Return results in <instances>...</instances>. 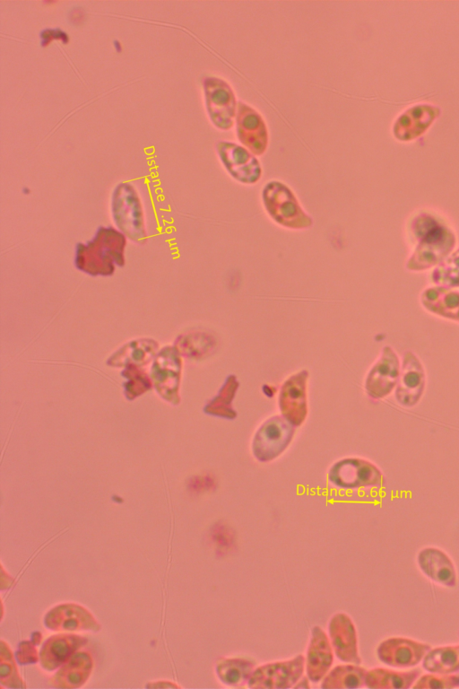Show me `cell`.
Returning <instances> with one entry per match:
<instances>
[{
    "label": "cell",
    "instance_id": "obj_1",
    "mask_svg": "<svg viewBox=\"0 0 459 689\" xmlns=\"http://www.w3.org/2000/svg\"><path fill=\"white\" fill-rule=\"evenodd\" d=\"M409 236L415 244L406 262L411 271L437 266L453 251L456 238L453 229L439 216L420 212L409 223Z\"/></svg>",
    "mask_w": 459,
    "mask_h": 689
},
{
    "label": "cell",
    "instance_id": "obj_18",
    "mask_svg": "<svg viewBox=\"0 0 459 689\" xmlns=\"http://www.w3.org/2000/svg\"><path fill=\"white\" fill-rule=\"evenodd\" d=\"M418 563L422 572L433 581L451 588L456 585L455 565L442 550L434 547L422 549L418 554Z\"/></svg>",
    "mask_w": 459,
    "mask_h": 689
},
{
    "label": "cell",
    "instance_id": "obj_11",
    "mask_svg": "<svg viewBox=\"0 0 459 689\" xmlns=\"http://www.w3.org/2000/svg\"><path fill=\"white\" fill-rule=\"evenodd\" d=\"M308 372L302 370L289 377L279 394L281 415L293 426H299L307 414V382Z\"/></svg>",
    "mask_w": 459,
    "mask_h": 689
},
{
    "label": "cell",
    "instance_id": "obj_32",
    "mask_svg": "<svg viewBox=\"0 0 459 689\" xmlns=\"http://www.w3.org/2000/svg\"><path fill=\"white\" fill-rule=\"evenodd\" d=\"M459 686V676L446 674L422 676L413 688H453Z\"/></svg>",
    "mask_w": 459,
    "mask_h": 689
},
{
    "label": "cell",
    "instance_id": "obj_3",
    "mask_svg": "<svg viewBox=\"0 0 459 689\" xmlns=\"http://www.w3.org/2000/svg\"><path fill=\"white\" fill-rule=\"evenodd\" d=\"M262 202L268 216L279 226L301 231L312 226V217L303 209L292 190L284 183L273 180L262 190Z\"/></svg>",
    "mask_w": 459,
    "mask_h": 689
},
{
    "label": "cell",
    "instance_id": "obj_16",
    "mask_svg": "<svg viewBox=\"0 0 459 689\" xmlns=\"http://www.w3.org/2000/svg\"><path fill=\"white\" fill-rule=\"evenodd\" d=\"M333 661L331 642L322 628L315 626L311 631L306 658V673L314 683L321 681L329 671Z\"/></svg>",
    "mask_w": 459,
    "mask_h": 689
},
{
    "label": "cell",
    "instance_id": "obj_8",
    "mask_svg": "<svg viewBox=\"0 0 459 689\" xmlns=\"http://www.w3.org/2000/svg\"><path fill=\"white\" fill-rule=\"evenodd\" d=\"M206 107L212 124L219 129L229 130L233 126L237 102L228 83L217 77L204 80Z\"/></svg>",
    "mask_w": 459,
    "mask_h": 689
},
{
    "label": "cell",
    "instance_id": "obj_28",
    "mask_svg": "<svg viewBox=\"0 0 459 689\" xmlns=\"http://www.w3.org/2000/svg\"><path fill=\"white\" fill-rule=\"evenodd\" d=\"M158 344L152 339H140L130 342L117 351L110 358L109 363L119 364L128 362L145 363L156 353Z\"/></svg>",
    "mask_w": 459,
    "mask_h": 689
},
{
    "label": "cell",
    "instance_id": "obj_15",
    "mask_svg": "<svg viewBox=\"0 0 459 689\" xmlns=\"http://www.w3.org/2000/svg\"><path fill=\"white\" fill-rule=\"evenodd\" d=\"M328 631L336 657L342 662L359 664L356 628L350 616L335 614L330 620Z\"/></svg>",
    "mask_w": 459,
    "mask_h": 689
},
{
    "label": "cell",
    "instance_id": "obj_4",
    "mask_svg": "<svg viewBox=\"0 0 459 689\" xmlns=\"http://www.w3.org/2000/svg\"><path fill=\"white\" fill-rule=\"evenodd\" d=\"M111 214L117 229L134 243L147 240L144 214L135 189L128 183L119 184L114 190Z\"/></svg>",
    "mask_w": 459,
    "mask_h": 689
},
{
    "label": "cell",
    "instance_id": "obj_21",
    "mask_svg": "<svg viewBox=\"0 0 459 689\" xmlns=\"http://www.w3.org/2000/svg\"><path fill=\"white\" fill-rule=\"evenodd\" d=\"M92 664V658L88 653L75 652L53 677V685L61 688L81 686L89 677Z\"/></svg>",
    "mask_w": 459,
    "mask_h": 689
},
{
    "label": "cell",
    "instance_id": "obj_33",
    "mask_svg": "<svg viewBox=\"0 0 459 689\" xmlns=\"http://www.w3.org/2000/svg\"><path fill=\"white\" fill-rule=\"evenodd\" d=\"M17 658L22 664L37 661V651L34 646L28 641L22 642L17 652Z\"/></svg>",
    "mask_w": 459,
    "mask_h": 689
},
{
    "label": "cell",
    "instance_id": "obj_7",
    "mask_svg": "<svg viewBox=\"0 0 459 689\" xmlns=\"http://www.w3.org/2000/svg\"><path fill=\"white\" fill-rule=\"evenodd\" d=\"M305 669V658L302 655L287 659L262 665L254 669L248 686L251 688L283 689L293 687L302 676Z\"/></svg>",
    "mask_w": 459,
    "mask_h": 689
},
{
    "label": "cell",
    "instance_id": "obj_6",
    "mask_svg": "<svg viewBox=\"0 0 459 689\" xmlns=\"http://www.w3.org/2000/svg\"><path fill=\"white\" fill-rule=\"evenodd\" d=\"M328 480L342 489H357L379 486L384 478L381 471L373 463L358 458L339 460L332 466Z\"/></svg>",
    "mask_w": 459,
    "mask_h": 689
},
{
    "label": "cell",
    "instance_id": "obj_2",
    "mask_svg": "<svg viewBox=\"0 0 459 689\" xmlns=\"http://www.w3.org/2000/svg\"><path fill=\"white\" fill-rule=\"evenodd\" d=\"M126 237L117 229L100 227L94 237L75 247V267L91 276H110L125 265Z\"/></svg>",
    "mask_w": 459,
    "mask_h": 689
},
{
    "label": "cell",
    "instance_id": "obj_13",
    "mask_svg": "<svg viewBox=\"0 0 459 689\" xmlns=\"http://www.w3.org/2000/svg\"><path fill=\"white\" fill-rule=\"evenodd\" d=\"M237 111V133L241 144L252 153L262 155L268 144V132L263 118L252 107L239 101Z\"/></svg>",
    "mask_w": 459,
    "mask_h": 689
},
{
    "label": "cell",
    "instance_id": "obj_10",
    "mask_svg": "<svg viewBox=\"0 0 459 689\" xmlns=\"http://www.w3.org/2000/svg\"><path fill=\"white\" fill-rule=\"evenodd\" d=\"M400 370L397 354L390 346H385L366 378L367 394L374 399L389 395L398 382Z\"/></svg>",
    "mask_w": 459,
    "mask_h": 689
},
{
    "label": "cell",
    "instance_id": "obj_5",
    "mask_svg": "<svg viewBox=\"0 0 459 689\" xmlns=\"http://www.w3.org/2000/svg\"><path fill=\"white\" fill-rule=\"evenodd\" d=\"M294 426L282 415L267 419L256 431L252 441L255 458L261 462L273 460L289 446Z\"/></svg>",
    "mask_w": 459,
    "mask_h": 689
},
{
    "label": "cell",
    "instance_id": "obj_17",
    "mask_svg": "<svg viewBox=\"0 0 459 689\" xmlns=\"http://www.w3.org/2000/svg\"><path fill=\"white\" fill-rule=\"evenodd\" d=\"M46 626L58 631L99 630V624L83 607L75 604L60 605L46 615Z\"/></svg>",
    "mask_w": 459,
    "mask_h": 689
},
{
    "label": "cell",
    "instance_id": "obj_14",
    "mask_svg": "<svg viewBox=\"0 0 459 689\" xmlns=\"http://www.w3.org/2000/svg\"><path fill=\"white\" fill-rule=\"evenodd\" d=\"M424 387V369L418 357L408 351L403 358L395 397L401 405L412 406L421 397Z\"/></svg>",
    "mask_w": 459,
    "mask_h": 689
},
{
    "label": "cell",
    "instance_id": "obj_27",
    "mask_svg": "<svg viewBox=\"0 0 459 689\" xmlns=\"http://www.w3.org/2000/svg\"><path fill=\"white\" fill-rule=\"evenodd\" d=\"M367 670L356 664L340 665L324 678L322 688H358L365 685Z\"/></svg>",
    "mask_w": 459,
    "mask_h": 689
},
{
    "label": "cell",
    "instance_id": "obj_30",
    "mask_svg": "<svg viewBox=\"0 0 459 689\" xmlns=\"http://www.w3.org/2000/svg\"><path fill=\"white\" fill-rule=\"evenodd\" d=\"M431 281L437 286L450 289L459 287V248L435 266Z\"/></svg>",
    "mask_w": 459,
    "mask_h": 689
},
{
    "label": "cell",
    "instance_id": "obj_23",
    "mask_svg": "<svg viewBox=\"0 0 459 689\" xmlns=\"http://www.w3.org/2000/svg\"><path fill=\"white\" fill-rule=\"evenodd\" d=\"M420 670L413 669L398 672L385 668H374L367 671L365 685L368 688H410L420 676Z\"/></svg>",
    "mask_w": 459,
    "mask_h": 689
},
{
    "label": "cell",
    "instance_id": "obj_36",
    "mask_svg": "<svg viewBox=\"0 0 459 689\" xmlns=\"http://www.w3.org/2000/svg\"><path fill=\"white\" fill-rule=\"evenodd\" d=\"M114 48L117 52H121L122 50V46L117 40L114 41Z\"/></svg>",
    "mask_w": 459,
    "mask_h": 689
},
{
    "label": "cell",
    "instance_id": "obj_9",
    "mask_svg": "<svg viewBox=\"0 0 459 689\" xmlns=\"http://www.w3.org/2000/svg\"><path fill=\"white\" fill-rule=\"evenodd\" d=\"M216 149L225 169L234 179L244 184H254L260 179V163L245 148L234 143L220 141Z\"/></svg>",
    "mask_w": 459,
    "mask_h": 689
},
{
    "label": "cell",
    "instance_id": "obj_31",
    "mask_svg": "<svg viewBox=\"0 0 459 689\" xmlns=\"http://www.w3.org/2000/svg\"><path fill=\"white\" fill-rule=\"evenodd\" d=\"M1 681L10 686H20L21 683L13 655L4 641L1 646Z\"/></svg>",
    "mask_w": 459,
    "mask_h": 689
},
{
    "label": "cell",
    "instance_id": "obj_37",
    "mask_svg": "<svg viewBox=\"0 0 459 689\" xmlns=\"http://www.w3.org/2000/svg\"><path fill=\"white\" fill-rule=\"evenodd\" d=\"M22 192H23L25 195H28V194L30 193V189H29V188H24L22 189Z\"/></svg>",
    "mask_w": 459,
    "mask_h": 689
},
{
    "label": "cell",
    "instance_id": "obj_12",
    "mask_svg": "<svg viewBox=\"0 0 459 689\" xmlns=\"http://www.w3.org/2000/svg\"><path fill=\"white\" fill-rule=\"evenodd\" d=\"M431 650L430 645L403 637L383 641L377 649L378 659L394 667H409L419 664Z\"/></svg>",
    "mask_w": 459,
    "mask_h": 689
},
{
    "label": "cell",
    "instance_id": "obj_25",
    "mask_svg": "<svg viewBox=\"0 0 459 689\" xmlns=\"http://www.w3.org/2000/svg\"><path fill=\"white\" fill-rule=\"evenodd\" d=\"M239 382L236 376L229 375L218 394L204 406V411L216 417L232 420L237 416L232 403L238 389Z\"/></svg>",
    "mask_w": 459,
    "mask_h": 689
},
{
    "label": "cell",
    "instance_id": "obj_22",
    "mask_svg": "<svg viewBox=\"0 0 459 689\" xmlns=\"http://www.w3.org/2000/svg\"><path fill=\"white\" fill-rule=\"evenodd\" d=\"M180 353L176 347L167 346L163 348L152 365V375L157 387L160 388L165 380H169L172 396H177L178 386L181 371Z\"/></svg>",
    "mask_w": 459,
    "mask_h": 689
},
{
    "label": "cell",
    "instance_id": "obj_35",
    "mask_svg": "<svg viewBox=\"0 0 459 689\" xmlns=\"http://www.w3.org/2000/svg\"><path fill=\"white\" fill-rule=\"evenodd\" d=\"M262 391H263V393H264V395L265 397H274L277 389H276L275 387H273L272 385L264 384V385L262 386Z\"/></svg>",
    "mask_w": 459,
    "mask_h": 689
},
{
    "label": "cell",
    "instance_id": "obj_19",
    "mask_svg": "<svg viewBox=\"0 0 459 689\" xmlns=\"http://www.w3.org/2000/svg\"><path fill=\"white\" fill-rule=\"evenodd\" d=\"M85 643V638L74 634H60L49 638L41 649L42 667L48 670L58 667Z\"/></svg>",
    "mask_w": 459,
    "mask_h": 689
},
{
    "label": "cell",
    "instance_id": "obj_24",
    "mask_svg": "<svg viewBox=\"0 0 459 689\" xmlns=\"http://www.w3.org/2000/svg\"><path fill=\"white\" fill-rule=\"evenodd\" d=\"M255 664L241 658H222L216 664L219 679L227 685L240 686L248 683Z\"/></svg>",
    "mask_w": 459,
    "mask_h": 689
},
{
    "label": "cell",
    "instance_id": "obj_34",
    "mask_svg": "<svg viewBox=\"0 0 459 689\" xmlns=\"http://www.w3.org/2000/svg\"><path fill=\"white\" fill-rule=\"evenodd\" d=\"M40 38L42 46L50 43L53 39H60L63 43L68 41L67 34L60 30H46L41 32Z\"/></svg>",
    "mask_w": 459,
    "mask_h": 689
},
{
    "label": "cell",
    "instance_id": "obj_29",
    "mask_svg": "<svg viewBox=\"0 0 459 689\" xmlns=\"http://www.w3.org/2000/svg\"><path fill=\"white\" fill-rule=\"evenodd\" d=\"M214 337L205 332H192L179 336L176 348L178 353L187 357H200L215 346Z\"/></svg>",
    "mask_w": 459,
    "mask_h": 689
},
{
    "label": "cell",
    "instance_id": "obj_26",
    "mask_svg": "<svg viewBox=\"0 0 459 689\" xmlns=\"http://www.w3.org/2000/svg\"><path fill=\"white\" fill-rule=\"evenodd\" d=\"M422 667L430 673L450 674L459 670V644L430 650L423 658Z\"/></svg>",
    "mask_w": 459,
    "mask_h": 689
},
{
    "label": "cell",
    "instance_id": "obj_20",
    "mask_svg": "<svg viewBox=\"0 0 459 689\" xmlns=\"http://www.w3.org/2000/svg\"><path fill=\"white\" fill-rule=\"evenodd\" d=\"M420 301L429 312L459 323V292L437 285L428 287Z\"/></svg>",
    "mask_w": 459,
    "mask_h": 689
}]
</instances>
